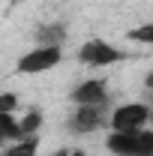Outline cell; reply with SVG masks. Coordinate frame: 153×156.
<instances>
[{
    "instance_id": "obj_1",
    "label": "cell",
    "mask_w": 153,
    "mask_h": 156,
    "mask_svg": "<svg viewBox=\"0 0 153 156\" xmlns=\"http://www.w3.org/2000/svg\"><path fill=\"white\" fill-rule=\"evenodd\" d=\"M147 123H150V105H144V102H126V105L114 108L108 117V126L114 132H141V129H147Z\"/></svg>"
},
{
    "instance_id": "obj_2",
    "label": "cell",
    "mask_w": 153,
    "mask_h": 156,
    "mask_svg": "<svg viewBox=\"0 0 153 156\" xmlns=\"http://www.w3.org/2000/svg\"><path fill=\"white\" fill-rule=\"evenodd\" d=\"M60 45H36L33 51H27L24 57L18 60V72H27V75H39V72H48L60 63Z\"/></svg>"
},
{
    "instance_id": "obj_3",
    "label": "cell",
    "mask_w": 153,
    "mask_h": 156,
    "mask_svg": "<svg viewBox=\"0 0 153 156\" xmlns=\"http://www.w3.org/2000/svg\"><path fill=\"white\" fill-rule=\"evenodd\" d=\"M78 57H81V63L99 69V66H111V63H117L123 54H120V48H114V45L105 42V39H90V42H84V45L78 48Z\"/></svg>"
},
{
    "instance_id": "obj_4",
    "label": "cell",
    "mask_w": 153,
    "mask_h": 156,
    "mask_svg": "<svg viewBox=\"0 0 153 156\" xmlns=\"http://www.w3.org/2000/svg\"><path fill=\"white\" fill-rule=\"evenodd\" d=\"M72 102L75 105H93V108H105L108 102V84L102 78H87L72 90Z\"/></svg>"
},
{
    "instance_id": "obj_5",
    "label": "cell",
    "mask_w": 153,
    "mask_h": 156,
    "mask_svg": "<svg viewBox=\"0 0 153 156\" xmlns=\"http://www.w3.org/2000/svg\"><path fill=\"white\" fill-rule=\"evenodd\" d=\"M69 126L81 135H87V132H96V129L105 126V114H102V108H93V105H75V114L69 117Z\"/></svg>"
},
{
    "instance_id": "obj_6",
    "label": "cell",
    "mask_w": 153,
    "mask_h": 156,
    "mask_svg": "<svg viewBox=\"0 0 153 156\" xmlns=\"http://www.w3.org/2000/svg\"><path fill=\"white\" fill-rule=\"evenodd\" d=\"M138 135L141 132H114L111 129V135H108V150L114 156H138Z\"/></svg>"
},
{
    "instance_id": "obj_7",
    "label": "cell",
    "mask_w": 153,
    "mask_h": 156,
    "mask_svg": "<svg viewBox=\"0 0 153 156\" xmlns=\"http://www.w3.org/2000/svg\"><path fill=\"white\" fill-rule=\"evenodd\" d=\"M36 150H39V138L30 135V138H21V141H12L3 150V156H36Z\"/></svg>"
},
{
    "instance_id": "obj_8",
    "label": "cell",
    "mask_w": 153,
    "mask_h": 156,
    "mask_svg": "<svg viewBox=\"0 0 153 156\" xmlns=\"http://www.w3.org/2000/svg\"><path fill=\"white\" fill-rule=\"evenodd\" d=\"M0 135L6 138L9 144L21 141V120H15L12 114H0Z\"/></svg>"
},
{
    "instance_id": "obj_9",
    "label": "cell",
    "mask_w": 153,
    "mask_h": 156,
    "mask_svg": "<svg viewBox=\"0 0 153 156\" xmlns=\"http://www.w3.org/2000/svg\"><path fill=\"white\" fill-rule=\"evenodd\" d=\"M63 36H66V33H63L60 24H45V27H39V33H36L39 45H60Z\"/></svg>"
},
{
    "instance_id": "obj_10",
    "label": "cell",
    "mask_w": 153,
    "mask_h": 156,
    "mask_svg": "<svg viewBox=\"0 0 153 156\" xmlns=\"http://www.w3.org/2000/svg\"><path fill=\"white\" fill-rule=\"evenodd\" d=\"M39 126H42V114H39V111H27V114L21 117V138L36 135Z\"/></svg>"
},
{
    "instance_id": "obj_11",
    "label": "cell",
    "mask_w": 153,
    "mask_h": 156,
    "mask_svg": "<svg viewBox=\"0 0 153 156\" xmlns=\"http://www.w3.org/2000/svg\"><path fill=\"white\" fill-rule=\"evenodd\" d=\"M129 39H132V42L153 45V21H150V24H141V27H135V30H129Z\"/></svg>"
},
{
    "instance_id": "obj_12",
    "label": "cell",
    "mask_w": 153,
    "mask_h": 156,
    "mask_svg": "<svg viewBox=\"0 0 153 156\" xmlns=\"http://www.w3.org/2000/svg\"><path fill=\"white\" fill-rule=\"evenodd\" d=\"M138 156H153V129H141V135H138Z\"/></svg>"
},
{
    "instance_id": "obj_13",
    "label": "cell",
    "mask_w": 153,
    "mask_h": 156,
    "mask_svg": "<svg viewBox=\"0 0 153 156\" xmlns=\"http://www.w3.org/2000/svg\"><path fill=\"white\" fill-rule=\"evenodd\" d=\"M18 105V96L15 93H0V114H12Z\"/></svg>"
},
{
    "instance_id": "obj_14",
    "label": "cell",
    "mask_w": 153,
    "mask_h": 156,
    "mask_svg": "<svg viewBox=\"0 0 153 156\" xmlns=\"http://www.w3.org/2000/svg\"><path fill=\"white\" fill-rule=\"evenodd\" d=\"M144 87H147V90H153V72H150L147 78H144Z\"/></svg>"
},
{
    "instance_id": "obj_15",
    "label": "cell",
    "mask_w": 153,
    "mask_h": 156,
    "mask_svg": "<svg viewBox=\"0 0 153 156\" xmlns=\"http://www.w3.org/2000/svg\"><path fill=\"white\" fill-rule=\"evenodd\" d=\"M69 156H84V153H81V150H72V153H69Z\"/></svg>"
},
{
    "instance_id": "obj_16",
    "label": "cell",
    "mask_w": 153,
    "mask_h": 156,
    "mask_svg": "<svg viewBox=\"0 0 153 156\" xmlns=\"http://www.w3.org/2000/svg\"><path fill=\"white\" fill-rule=\"evenodd\" d=\"M150 123H153V108H150Z\"/></svg>"
},
{
    "instance_id": "obj_17",
    "label": "cell",
    "mask_w": 153,
    "mask_h": 156,
    "mask_svg": "<svg viewBox=\"0 0 153 156\" xmlns=\"http://www.w3.org/2000/svg\"><path fill=\"white\" fill-rule=\"evenodd\" d=\"M12 3H21V0H12Z\"/></svg>"
}]
</instances>
